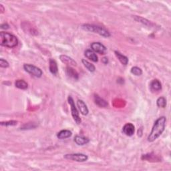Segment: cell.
I'll use <instances>...</instances> for the list:
<instances>
[{
  "label": "cell",
  "mask_w": 171,
  "mask_h": 171,
  "mask_svg": "<svg viewBox=\"0 0 171 171\" xmlns=\"http://www.w3.org/2000/svg\"><path fill=\"white\" fill-rule=\"evenodd\" d=\"M15 86L16 88L21 89V90H26L28 87V83H27L26 81H24L23 80H16L15 82Z\"/></svg>",
  "instance_id": "d6986e66"
},
{
  "label": "cell",
  "mask_w": 171,
  "mask_h": 171,
  "mask_svg": "<svg viewBox=\"0 0 171 171\" xmlns=\"http://www.w3.org/2000/svg\"><path fill=\"white\" fill-rule=\"evenodd\" d=\"M64 158L66 159L73 160V161L82 162H85L88 159V157L84 154L76 153V154H68V155H64Z\"/></svg>",
  "instance_id": "8992f818"
},
{
  "label": "cell",
  "mask_w": 171,
  "mask_h": 171,
  "mask_svg": "<svg viewBox=\"0 0 171 171\" xmlns=\"http://www.w3.org/2000/svg\"><path fill=\"white\" fill-rule=\"evenodd\" d=\"M72 135V133L71 131L68 130H62L57 134V137L59 139H66L70 138Z\"/></svg>",
  "instance_id": "2e32d148"
},
{
  "label": "cell",
  "mask_w": 171,
  "mask_h": 171,
  "mask_svg": "<svg viewBox=\"0 0 171 171\" xmlns=\"http://www.w3.org/2000/svg\"><path fill=\"white\" fill-rule=\"evenodd\" d=\"M82 62L83 63L84 66L86 67V68H87V70H88V71L91 72H94L95 71V70H96L95 66L93 64H92L91 63H90L88 61H87V60L85 59H82Z\"/></svg>",
  "instance_id": "ffe728a7"
},
{
  "label": "cell",
  "mask_w": 171,
  "mask_h": 171,
  "mask_svg": "<svg viewBox=\"0 0 171 171\" xmlns=\"http://www.w3.org/2000/svg\"><path fill=\"white\" fill-rule=\"evenodd\" d=\"M23 68L26 70V72L33 75V76L37 77V78H40L42 76L43 72L42 70L33 65L26 63V64L23 65Z\"/></svg>",
  "instance_id": "5b68a950"
},
{
  "label": "cell",
  "mask_w": 171,
  "mask_h": 171,
  "mask_svg": "<svg viewBox=\"0 0 171 171\" xmlns=\"http://www.w3.org/2000/svg\"><path fill=\"white\" fill-rule=\"evenodd\" d=\"M0 9H1V13H3V12H4V8H3V5L2 4L0 5Z\"/></svg>",
  "instance_id": "4316f807"
},
{
  "label": "cell",
  "mask_w": 171,
  "mask_h": 171,
  "mask_svg": "<svg viewBox=\"0 0 171 171\" xmlns=\"http://www.w3.org/2000/svg\"><path fill=\"white\" fill-rule=\"evenodd\" d=\"M1 28L2 29H8L9 28V25L8 24V23H3V24H2L1 26Z\"/></svg>",
  "instance_id": "d4e9b609"
},
{
  "label": "cell",
  "mask_w": 171,
  "mask_h": 171,
  "mask_svg": "<svg viewBox=\"0 0 171 171\" xmlns=\"http://www.w3.org/2000/svg\"><path fill=\"white\" fill-rule=\"evenodd\" d=\"M68 101L70 106V108H71V112H72V116L73 117V119L74 120V121L78 124V125H79V124L81 123L82 120H81V118H80L79 112L78 111V110H77V108H76V107L75 106V102H74V101L72 96H68Z\"/></svg>",
  "instance_id": "277c9868"
},
{
  "label": "cell",
  "mask_w": 171,
  "mask_h": 171,
  "mask_svg": "<svg viewBox=\"0 0 171 171\" xmlns=\"http://www.w3.org/2000/svg\"><path fill=\"white\" fill-rule=\"evenodd\" d=\"M9 63L6 61L4 59H0V66L2 67V68H8L9 67Z\"/></svg>",
  "instance_id": "cb8c5ba5"
},
{
  "label": "cell",
  "mask_w": 171,
  "mask_h": 171,
  "mask_svg": "<svg viewBox=\"0 0 171 171\" xmlns=\"http://www.w3.org/2000/svg\"><path fill=\"white\" fill-rule=\"evenodd\" d=\"M0 43L3 46L9 48H13L18 44L17 37L10 33L2 32L0 33Z\"/></svg>",
  "instance_id": "7a4b0ae2"
},
{
  "label": "cell",
  "mask_w": 171,
  "mask_h": 171,
  "mask_svg": "<svg viewBox=\"0 0 171 171\" xmlns=\"http://www.w3.org/2000/svg\"><path fill=\"white\" fill-rule=\"evenodd\" d=\"M84 55L87 58L92 60L94 62H97L98 61V57L97 56L94 52L90 50H86L84 52Z\"/></svg>",
  "instance_id": "8fae6325"
},
{
  "label": "cell",
  "mask_w": 171,
  "mask_h": 171,
  "mask_svg": "<svg viewBox=\"0 0 171 171\" xmlns=\"http://www.w3.org/2000/svg\"><path fill=\"white\" fill-rule=\"evenodd\" d=\"M91 48L93 50V52L100 53V54H105L107 52L106 46L100 42L92 43Z\"/></svg>",
  "instance_id": "52a82bcc"
},
{
  "label": "cell",
  "mask_w": 171,
  "mask_h": 171,
  "mask_svg": "<svg viewBox=\"0 0 171 171\" xmlns=\"http://www.w3.org/2000/svg\"><path fill=\"white\" fill-rule=\"evenodd\" d=\"M156 104L159 108H165L166 106V100L164 97H160L156 100Z\"/></svg>",
  "instance_id": "44dd1931"
},
{
  "label": "cell",
  "mask_w": 171,
  "mask_h": 171,
  "mask_svg": "<svg viewBox=\"0 0 171 171\" xmlns=\"http://www.w3.org/2000/svg\"><path fill=\"white\" fill-rule=\"evenodd\" d=\"M102 62L106 64V63H108V59H107L106 58H102Z\"/></svg>",
  "instance_id": "484cf974"
},
{
  "label": "cell",
  "mask_w": 171,
  "mask_h": 171,
  "mask_svg": "<svg viewBox=\"0 0 171 171\" xmlns=\"http://www.w3.org/2000/svg\"><path fill=\"white\" fill-rule=\"evenodd\" d=\"M49 69L50 71L51 72L52 74L56 75L57 74V73L58 72V65H57V63L53 59H50L49 61Z\"/></svg>",
  "instance_id": "5bb4252c"
},
{
  "label": "cell",
  "mask_w": 171,
  "mask_h": 171,
  "mask_svg": "<svg viewBox=\"0 0 171 171\" xmlns=\"http://www.w3.org/2000/svg\"><path fill=\"white\" fill-rule=\"evenodd\" d=\"M66 74L67 75H68L71 78H73L74 79H78V74L77 73L76 70L72 68L71 66H68L66 68Z\"/></svg>",
  "instance_id": "ac0fdd59"
},
{
  "label": "cell",
  "mask_w": 171,
  "mask_h": 171,
  "mask_svg": "<svg viewBox=\"0 0 171 171\" xmlns=\"http://www.w3.org/2000/svg\"><path fill=\"white\" fill-rule=\"evenodd\" d=\"M60 59L63 63L70 66H76L77 65V63L75 60L68 56L61 55L60 56Z\"/></svg>",
  "instance_id": "30bf717a"
},
{
  "label": "cell",
  "mask_w": 171,
  "mask_h": 171,
  "mask_svg": "<svg viewBox=\"0 0 171 171\" xmlns=\"http://www.w3.org/2000/svg\"><path fill=\"white\" fill-rule=\"evenodd\" d=\"M115 55L117 57V58L118 59L119 61L121 62L123 65H127L128 63V58L126 56L122 55L121 53H120L118 51H115Z\"/></svg>",
  "instance_id": "e0dca14e"
},
{
  "label": "cell",
  "mask_w": 171,
  "mask_h": 171,
  "mask_svg": "<svg viewBox=\"0 0 171 171\" xmlns=\"http://www.w3.org/2000/svg\"><path fill=\"white\" fill-rule=\"evenodd\" d=\"M74 142L79 146H83L88 144L90 142V140L84 136H76L74 138Z\"/></svg>",
  "instance_id": "9a60e30c"
},
{
  "label": "cell",
  "mask_w": 171,
  "mask_h": 171,
  "mask_svg": "<svg viewBox=\"0 0 171 171\" xmlns=\"http://www.w3.org/2000/svg\"><path fill=\"white\" fill-rule=\"evenodd\" d=\"M150 89H151L152 91L157 92L162 89V84L159 80L155 79L152 80L151 83H150Z\"/></svg>",
  "instance_id": "4fadbf2b"
},
{
  "label": "cell",
  "mask_w": 171,
  "mask_h": 171,
  "mask_svg": "<svg viewBox=\"0 0 171 171\" xmlns=\"http://www.w3.org/2000/svg\"><path fill=\"white\" fill-rule=\"evenodd\" d=\"M130 72H131L132 74L135 75L136 76H141L142 74V70L137 66L132 67V69H131V71H130Z\"/></svg>",
  "instance_id": "7402d4cb"
},
{
  "label": "cell",
  "mask_w": 171,
  "mask_h": 171,
  "mask_svg": "<svg viewBox=\"0 0 171 171\" xmlns=\"http://www.w3.org/2000/svg\"><path fill=\"white\" fill-rule=\"evenodd\" d=\"M77 106L78 107V109L81 112V114L84 116H86L89 112L88 107H87L85 102L82 100H78L77 101Z\"/></svg>",
  "instance_id": "9c48e42d"
},
{
  "label": "cell",
  "mask_w": 171,
  "mask_h": 171,
  "mask_svg": "<svg viewBox=\"0 0 171 171\" xmlns=\"http://www.w3.org/2000/svg\"><path fill=\"white\" fill-rule=\"evenodd\" d=\"M166 117L165 116L160 117V118H159L156 120L152 126L151 132H150L148 138H147L149 142H154L162 135L163 132L165 131L166 127Z\"/></svg>",
  "instance_id": "6da1fadb"
},
{
  "label": "cell",
  "mask_w": 171,
  "mask_h": 171,
  "mask_svg": "<svg viewBox=\"0 0 171 171\" xmlns=\"http://www.w3.org/2000/svg\"><path fill=\"white\" fill-rule=\"evenodd\" d=\"M81 28L82 29L85 30V31L98 33V34L104 37V38H109L111 36L108 30L100 26L94 24H83L82 25Z\"/></svg>",
  "instance_id": "3957f363"
},
{
  "label": "cell",
  "mask_w": 171,
  "mask_h": 171,
  "mask_svg": "<svg viewBox=\"0 0 171 171\" xmlns=\"http://www.w3.org/2000/svg\"><path fill=\"white\" fill-rule=\"evenodd\" d=\"M94 98V102L96 104L101 107V108H106V107L108 106V103L105 100L100 98L98 95L95 94Z\"/></svg>",
  "instance_id": "7c38bea8"
},
{
  "label": "cell",
  "mask_w": 171,
  "mask_h": 171,
  "mask_svg": "<svg viewBox=\"0 0 171 171\" xmlns=\"http://www.w3.org/2000/svg\"><path fill=\"white\" fill-rule=\"evenodd\" d=\"M17 124H18V121H15V120H9V121H7V122H2L1 125L5 126H15Z\"/></svg>",
  "instance_id": "603a6c76"
},
{
  "label": "cell",
  "mask_w": 171,
  "mask_h": 171,
  "mask_svg": "<svg viewBox=\"0 0 171 171\" xmlns=\"http://www.w3.org/2000/svg\"><path fill=\"white\" fill-rule=\"evenodd\" d=\"M135 128L131 123H127L123 126L122 132L125 135L128 136H132L135 134Z\"/></svg>",
  "instance_id": "ba28073f"
}]
</instances>
